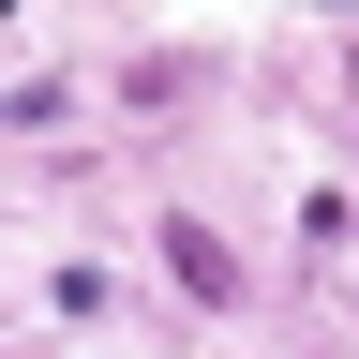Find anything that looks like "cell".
Masks as SVG:
<instances>
[{
	"label": "cell",
	"mask_w": 359,
	"mask_h": 359,
	"mask_svg": "<svg viewBox=\"0 0 359 359\" xmlns=\"http://www.w3.org/2000/svg\"><path fill=\"white\" fill-rule=\"evenodd\" d=\"M165 285L224 314V299H240V255H224V240H210V224H180V210H165Z\"/></svg>",
	"instance_id": "6da1fadb"
},
{
	"label": "cell",
	"mask_w": 359,
	"mask_h": 359,
	"mask_svg": "<svg viewBox=\"0 0 359 359\" xmlns=\"http://www.w3.org/2000/svg\"><path fill=\"white\" fill-rule=\"evenodd\" d=\"M330 15H359V0H330Z\"/></svg>",
	"instance_id": "7a4b0ae2"
}]
</instances>
